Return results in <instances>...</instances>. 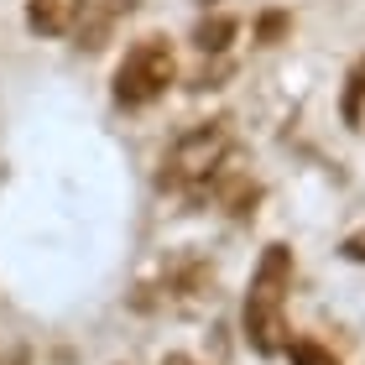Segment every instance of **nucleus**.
Masks as SVG:
<instances>
[{
  "instance_id": "nucleus-7",
  "label": "nucleus",
  "mask_w": 365,
  "mask_h": 365,
  "mask_svg": "<svg viewBox=\"0 0 365 365\" xmlns=\"http://www.w3.org/2000/svg\"><path fill=\"white\" fill-rule=\"evenodd\" d=\"M235 31H240L235 16H204V21L193 26V47L198 53H225V47L235 42Z\"/></svg>"
},
{
  "instance_id": "nucleus-5",
  "label": "nucleus",
  "mask_w": 365,
  "mask_h": 365,
  "mask_svg": "<svg viewBox=\"0 0 365 365\" xmlns=\"http://www.w3.org/2000/svg\"><path fill=\"white\" fill-rule=\"evenodd\" d=\"M130 11H136V0H115V6H94V0H89V6H84V16H78V47H89V53H94V47H105L110 42V31H115V21H120V16H130Z\"/></svg>"
},
{
  "instance_id": "nucleus-8",
  "label": "nucleus",
  "mask_w": 365,
  "mask_h": 365,
  "mask_svg": "<svg viewBox=\"0 0 365 365\" xmlns=\"http://www.w3.org/2000/svg\"><path fill=\"white\" fill-rule=\"evenodd\" d=\"M282 350H287V360H292V365H339V360L329 355L319 339H287Z\"/></svg>"
},
{
  "instance_id": "nucleus-2",
  "label": "nucleus",
  "mask_w": 365,
  "mask_h": 365,
  "mask_svg": "<svg viewBox=\"0 0 365 365\" xmlns=\"http://www.w3.org/2000/svg\"><path fill=\"white\" fill-rule=\"evenodd\" d=\"M178 78V58H173V42L168 37H141L125 47V58L115 63V105L125 110H141L162 99Z\"/></svg>"
},
{
  "instance_id": "nucleus-9",
  "label": "nucleus",
  "mask_w": 365,
  "mask_h": 365,
  "mask_svg": "<svg viewBox=\"0 0 365 365\" xmlns=\"http://www.w3.org/2000/svg\"><path fill=\"white\" fill-rule=\"evenodd\" d=\"M292 26V16H282V11H267V16H261V21H256V42H282V31H287Z\"/></svg>"
},
{
  "instance_id": "nucleus-4",
  "label": "nucleus",
  "mask_w": 365,
  "mask_h": 365,
  "mask_svg": "<svg viewBox=\"0 0 365 365\" xmlns=\"http://www.w3.org/2000/svg\"><path fill=\"white\" fill-rule=\"evenodd\" d=\"M89 0H26V26L37 37H68Z\"/></svg>"
},
{
  "instance_id": "nucleus-3",
  "label": "nucleus",
  "mask_w": 365,
  "mask_h": 365,
  "mask_svg": "<svg viewBox=\"0 0 365 365\" xmlns=\"http://www.w3.org/2000/svg\"><path fill=\"white\" fill-rule=\"evenodd\" d=\"M230 152V125L225 120H204L193 130H182L173 141V152L162 157V188H188V182L209 178Z\"/></svg>"
},
{
  "instance_id": "nucleus-1",
  "label": "nucleus",
  "mask_w": 365,
  "mask_h": 365,
  "mask_svg": "<svg viewBox=\"0 0 365 365\" xmlns=\"http://www.w3.org/2000/svg\"><path fill=\"white\" fill-rule=\"evenodd\" d=\"M287 287H292V251L287 245H267L256 261L251 292H245V339H251L256 355H277L287 344V329H282Z\"/></svg>"
},
{
  "instance_id": "nucleus-10",
  "label": "nucleus",
  "mask_w": 365,
  "mask_h": 365,
  "mask_svg": "<svg viewBox=\"0 0 365 365\" xmlns=\"http://www.w3.org/2000/svg\"><path fill=\"white\" fill-rule=\"evenodd\" d=\"M339 251L350 256V261H360V267H365V230H355V235H344V245H339Z\"/></svg>"
},
{
  "instance_id": "nucleus-6",
  "label": "nucleus",
  "mask_w": 365,
  "mask_h": 365,
  "mask_svg": "<svg viewBox=\"0 0 365 365\" xmlns=\"http://www.w3.org/2000/svg\"><path fill=\"white\" fill-rule=\"evenodd\" d=\"M339 115H344V125H365V53L350 63V73H344Z\"/></svg>"
}]
</instances>
